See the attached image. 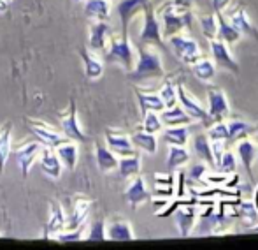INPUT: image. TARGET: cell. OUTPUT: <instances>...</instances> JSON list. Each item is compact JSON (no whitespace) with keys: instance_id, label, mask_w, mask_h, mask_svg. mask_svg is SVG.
Returning <instances> with one entry per match:
<instances>
[{"instance_id":"obj_9","label":"cell","mask_w":258,"mask_h":250,"mask_svg":"<svg viewBox=\"0 0 258 250\" xmlns=\"http://www.w3.org/2000/svg\"><path fill=\"white\" fill-rule=\"evenodd\" d=\"M27 125H28V129H30V132L35 136V139L41 144H44V146L56 148V146H60V144L71 141L67 136H63V132L53 129L51 125L44 124V122H41V120H27Z\"/></svg>"},{"instance_id":"obj_30","label":"cell","mask_w":258,"mask_h":250,"mask_svg":"<svg viewBox=\"0 0 258 250\" xmlns=\"http://www.w3.org/2000/svg\"><path fill=\"white\" fill-rule=\"evenodd\" d=\"M191 69V74L199 79V81H204V83H211L214 78H216V64L213 62V59H207L206 55H202L197 62H194L190 65Z\"/></svg>"},{"instance_id":"obj_25","label":"cell","mask_w":258,"mask_h":250,"mask_svg":"<svg viewBox=\"0 0 258 250\" xmlns=\"http://www.w3.org/2000/svg\"><path fill=\"white\" fill-rule=\"evenodd\" d=\"M136 97H137V103H139V110H141V115L148 113V111H160L165 110L163 106V101L160 99L158 92H150V90H144V88H136Z\"/></svg>"},{"instance_id":"obj_50","label":"cell","mask_w":258,"mask_h":250,"mask_svg":"<svg viewBox=\"0 0 258 250\" xmlns=\"http://www.w3.org/2000/svg\"><path fill=\"white\" fill-rule=\"evenodd\" d=\"M170 2H172L174 6H177V7H184V9H191V7L195 6V2H197V0H170Z\"/></svg>"},{"instance_id":"obj_5","label":"cell","mask_w":258,"mask_h":250,"mask_svg":"<svg viewBox=\"0 0 258 250\" xmlns=\"http://www.w3.org/2000/svg\"><path fill=\"white\" fill-rule=\"evenodd\" d=\"M167 41H169V46L172 48L174 55L186 65L197 62V60L204 55V52H202L197 39L188 35L186 32H179V34L170 35V37H167Z\"/></svg>"},{"instance_id":"obj_13","label":"cell","mask_w":258,"mask_h":250,"mask_svg":"<svg viewBox=\"0 0 258 250\" xmlns=\"http://www.w3.org/2000/svg\"><path fill=\"white\" fill-rule=\"evenodd\" d=\"M105 240L109 241H132L136 240L132 224L123 217H112L105 220Z\"/></svg>"},{"instance_id":"obj_10","label":"cell","mask_w":258,"mask_h":250,"mask_svg":"<svg viewBox=\"0 0 258 250\" xmlns=\"http://www.w3.org/2000/svg\"><path fill=\"white\" fill-rule=\"evenodd\" d=\"M209 53L213 62L216 64V67L228 71L232 74H237L239 72V64L234 59V55L230 53V46L225 44L220 39H211L209 41Z\"/></svg>"},{"instance_id":"obj_42","label":"cell","mask_w":258,"mask_h":250,"mask_svg":"<svg viewBox=\"0 0 258 250\" xmlns=\"http://www.w3.org/2000/svg\"><path fill=\"white\" fill-rule=\"evenodd\" d=\"M85 231H86V224L76 227V229H63L60 233H56L53 236L54 241H60V243H76V241L85 240Z\"/></svg>"},{"instance_id":"obj_29","label":"cell","mask_w":258,"mask_h":250,"mask_svg":"<svg viewBox=\"0 0 258 250\" xmlns=\"http://www.w3.org/2000/svg\"><path fill=\"white\" fill-rule=\"evenodd\" d=\"M160 120H162L163 127H174V125H191L194 120L186 115V111L179 106V103L172 108H165L160 111Z\"/></svg>"},{"instance_id":"obj_53","label":"cell","mask_w":258,"mask_h":250,"mask_svg":"<svg viewBox=\"0 0 258 250\" xmlns=\"http://www.w3.org/2000/svg\"><path fill=\"white\" fill-rule=\"evenodd\" d=\"M0 236H4V233H0Z\"/></svg>"},{"instance_id":"obj_52","label":"cell","mask_w":258,"mask_h":250,"mask_svg":"<svg viewBox=\"0 0 258 250\" xmlns=\"http://www.w3.org/2000/svg\"><path fill=\"white\" fill-rule=\"evenodd\" d=\"M255 143H256V161H258V129L255 132Z\"/></svg>"},{"instance_id":"obj_2","label":"cell","mask_w":258,"mask_h":250,"mask_svg":"<svg viewBox=\"0 0 258 250\" xmlns=\"http://www.w3.org/2000/svg\"><path fill=\"white\" fill-rule=\"evenodd\" d=\"M155 13L160 20L162 25V35L163 37H170L174 34H179V32H186L191 28L194 23V11L184 9V7L174 6L170 0L163 2L160 7H155Z\"/></svg>"},{"instance_id":"obj_49","label":"cell","mask_w":258,"mask_h":250,"mask_svg":"<svg viewBox=\"0 0 258 250\" xmlns=\"http://www.w3.org/2000/svg\"><path fill=\"white\" fill-rule=\"evenodd\" d=\"M211 2V9H213V13H225V11L230 7L232 0H209Z\"/></svg>"},{"instance_id":"obj_18","label":"cell","mask_w":258,"mask_h":250,"mask_svg":"<svg viewBox=\"0 0 258 250\" xmlns=\"http://www.w3.org/2000/svg\"><path fill=\"white\" fill-rule=\"evenodd\" d=\"M41 146L42 144L39 143V141H28V143H23L21 146H18L16 150H13L14 155H16L18 164H20V168H21V175H23L25 178L28 176V171H30L32 164L37 161Z\"/></svg>"},{"instance_id":"obj_24","label":"cell","mask_w":258,"mask_h":250,"mask_svg":"<svg viewBox=\"0 0 258 250\" xmlns=\"http://www.w3.org/2000/svg\"><path fill=\"white\" fill-rule=\"evenodd\" d=\"M235 220H239L248 229L255 227L258 224V208L255 203L237 197V201H235Z\"/></svg>"},{"instance_id":"obj_16","label":"cell","mask_w":258,"mask_h":250,"mask_svg":"<svg viewBox=\"0 0 258 250\" xmlns=\"http://www.w3.org/2000/svg\"><path fill=\"white\" fill-rule=\"evenodd\" d=\"M111 39V27L107 21H93L90 25L88 35V49L93 53H104L107 48V42Z\"/></svg>"},{"instance_id":"obj_48","label":"cell","mask_w":258,"mask_h":250,"mask_svg":"<svg viewBox=\"0 0 258 250\" xmlns=\"http://www.w3.org/2000/svg\"><path fill=\"white\" fill-rule=\"evenodd\" d=\"M153 180H155L156 185H172L174 187L176 176H174V175H162V173H155Z\"/></svg>"},{"instance_id":"obj_6","label":"cell","mask_w":258,"mask_h":250,"mask_svg":"<svg viewBox=\"0 0 258 250\" xmlns=\"http://www.w3.org/2000/svg\"><path fill=\"white\" fill-rule=\"evenodd\" d=\"M143 28L139 34V42L143 44H153L156 48H163V35H162V25L155 13V6H148L143 13Z\"/></svg>"},{"instance_id":"obj_39","label":"cell","mask_w":258,"mask_h":250,"mask_svg":"<svg viewBox=\"0 0 258 250\" xmlns=\"http://www.w3.org/2000/svg\"><path fill=\"white\" fill-rule=\"evenodd\" d=\"M158 95L163 101V106L172 108L177 104V85L170 78H165L158 88Z\"/></svg>"},{"instance_id":"obj_1","label":"cell","mask_w":258,"mask_h":250,"mask_svg":"<svg viewBox=\"0 0 258 250\" xmlns=\"http://www.w3.org/2000/svg\"><path fill=\"white\" fill-rule=\"evenodd\" d=\"M137 60L134 69L130 71L128 78L132 81H148V79H162L165 78V67L160 49L153 44H143L139 42L136 48Z\"/></svg>"},{"instance_id":"obj_38","label":"cell","mask_w":258,"mask_h":250,"mask_svg":"<svg viewBox=\"0 0 258 250\" xmlns=\"http://www.w3.org/2000/svg\"><path fill=\"white\" fill-rule=\"evenodd\" d=\"M191 154L186 146H176V144H169V157H167V168L170 171L183 168L190 162Z\"/></svg>"},{"instance_id":"obj_20","label":"cell","mask_w":258,"mask_h":250,"mask_svg":"<svg viewBox=\"0 0 258 250\" xmlns=\"http://www.w3.org/2000/svg\"><path fill=\"white\" fill-rule=\"evenodd\" d=\"M37 161H39V164H41V169L49 178L58 180L61 176V168H63V166H61L60 159H58V155H56V150H54L53 146H44V144H42L41 152H39V155H37Z\"/></svg>"},{"instance_id":"obj_17","label":"cell","mask_w":258,"mask_h":250,"mask_svg":"<svg viewBox=\"0 0 258 250\" xmlns=\"http://www.w3.org/2000/svg\"><path fill=\"white\" fill-rule=\"evenodd\" d=\"M227 20L230 21L232 25H234L235 28H237L239 32H241L242 35H249V37H255L258 39V32H256V27L253 25V20L251 16L248 14V11H246V7L242 6V4H239V6H235L234 9L228 13Z\"/></svg>"},{"instance_id":"obj_27","label":"cell","mask_w":258,"mask_h":250,"mask_svg":"<svg viewBox=\"0 0 258 250\" xmlns=\"http://www.w3.org/2000/svg\"><path fill=\"white\" fill-rule=\"evenodd\" d=\"M242 37H244V35H242L241 32H239L237 28H235L234 25L227 20V16H225L223 13H218V35H216V39L223 41L225 44H228V46H234V44H237Z\"/></svg>"},{"instance_id":"obj_26","label":"cell","mask_w":258,"mask_h":250,"mask_svg":"<svg viewBox=\"0 0 258 250\" xmlns=\"http://www.w3.org/2000/svg\"><path fill=\"white\" fill-rule=\"evenodd\" d=\"M111 0H85V16L92 21H107L111 16Z\"/></svg>"},{"instance_id":"obj_12","label":"cell","mask_w":258,"mask_h":250,"mask_svg":"<svg viewBox=\"0 0 258 250\" xmlns=\"http://www.w3.org/2000/svg\"><path fill=\"white\" fill-rule=\"evenodd\" d=\"M60 124H61V132H63V136H67L71 141H76V143L86 141V134L81 127V122H79L78 106H76L74 101H71V104H69L67 113L61 115Z\"/></svg>"},{"instance_id":"obj_37","label":"cell","mask_w":258,"mask_h":250,"mask_svg":"<svg viewBox=\"0 0 258 250\" xmlns=\"http://www.w3.org/2000/svg\"><path fill=\"white\" fill-rule=\"evenodd\" d=\"M130 139H132L136 150H143L150 155H155L156 150H158V137H156V134L144 132V130L141 129V130H136V132L130 136Z\"/></svg>"},{"instance_id":"obj_44","label":"cell","mask_w":258,"mask_h":250,"mask_svg":"<svg viewBox=\"0 0 258 250\" xmlns=\"http://www.w3.org/2000/svg\"><path fill=\"white\" fill-rule=\"evenodd\" d=\"M206 136L211 141H228V129H227V122L220 120V122H213L211 125L206 127Z\"/></svg>"},{"instance_id":"obj_11","label":"cell","mask_w":258,"mask_h":250,"mask_svg":"<svg viewBox=\"0 0 258 250\" xmlns=\"http://www.w3.org/2000/svg\"><path fill=\"white\" fill-rule=\"evenodd\" d=\"M151 0H119L116 4V13L121 23V34L128 35V25L137 14H143L148 6H151Z\"/></svg>"},{"instance_id":"obj_34","label":"cell","mask_w":258,"mask_h":250,"mask_svg":"<svg viewBox=\"0 0 258 250\" xmlns=\"http://www.w3.org/2000/svg\"><path fill=\"white\" fill-rule=\"evenodd\" d=\"M95 159H97V166L102 173H112L118 168V155H114L111 150L107 148V144H95Z\"/></svg>"},{"instance_id":"obj_45","label":"cell","mask_w":258,"mask_h":250,"mask_svg":"<svg viewBox=\"0 0 258 250\" xmlns=\"http://www.w3.org/2000/svg\"><path fill=\"white\" fill-rule=\"evenodd\" d=\"M141 129L144 132H150V134H160L163 129V124L160 120V113L156 111H148V113L143 115V127Z\"/></svg>"},{"instance_id":"obj_22","label":"cell","mask_w":258,"mask_h":250,"mask_svg":"<svg viewBox=\"0 0 258 250\" xmlns=\"http://www.w3.org/2000/svg\"><path fill=\"white\" fill-rule=\"evenodd\" d=\"M65 224H67V215H65L61 205L58 201H51V206H49V219H48V224H46L42 238H44V240H53L54 234L65 229Z\"/></svg>"},{"instance_id":"obj_54","label":"cell","mask_w":258,"mask_h":250,"mask_svg":"<svg viewBox=\"0 0 258 250\" xmlns=\"http://www.w3.org/2000/svg\"><path fill=\"white\" fill-rule=\"evenodd\" d=\"M74 2H79V0H74Z\"/></svg>"},{"instance_id":"obj_23","label":"cell","mask_w":258,"mask_h":250,"mask_svg":"<svg viewBox=\"0 0 258 250\" xmlns=\"http://www.w3.org/2000/svg\"><path fill=\"white\" fill-rule=\"evenodd\" d=\"M90 208H92V201L85 195H78L74 199V206H72L71 215L67 217V224L65 229H76V227L86 224V219L90 215Z\"/></svg>"},{"instance_id":"obj_40","label":"cell","mask_w":258,"mask_h":250,"mask_svg":"<svg viewBox=\"0 0 258 250\" xmlns=\"http://www.w3.org/2000/svg\"><path fill=\"white\" fill-rule=\"evenodd\" d=\"M199 25L207 41L216 39L218 35V14L216 13H204L199 16Z\"/></svg>"},{"instance_id":"obj_43","label":"cell","mask_w":258,"mask_h":250,"mask_svg":"<svg viewBox=\"0 0 258 250\" xmlns=\"http://www.w3.org/2000/svg\"><path fill=\"white\" fill-rule=\"evenodd\" d=\"M207 173H209V166H207L206 162H202V161H197V162H194V164L190 166L186 176H188V180H190V183H199V185L204 187Z\"/></svg>"},{"instance_id":"obj_8","label":"cell","mask_w":258,"mask_h":250,"mask_svg":"<svg viewBox=\"0 0 258 250\" xmlns=\"http://www.w3.org/2000/svg\"><path fill=\"white\" fill-rule=\"evenodd\" d=\"M207 115H209V125L230 117V103L221 88L216 86L207 88Z\"/></svg>"},{"instance_id":"obj_31","label":"cell","mask_w":258,"mask_h":250,"mask_svg":"<svg viewBox=\"0 0 258 250\" xmlns=\"http://www.w3.org/2000/svg\"><path fill=\"white\" fill-rule=\"evenodd\" d=\"M79 55H81V60L85 64V74L88 79H99L100 76L104 74V62L95 55L93 52L86 48L79 49Z\"/></svg>"},{"instance_id":"obj_35","label":"cell","mask_w":258,"mask_h":250,"mask_svg":"<svg viewBox=\"0 0 258 250\" xmlns=\"http://www.w3.org/2000/svg\"><path fill=\"white\" fill-rule=\"evenodd\" d=\"M141 168H143V162L137 154L125 155V157H118V173L121 178L130 180L136 175H141Z\"/></svg>"},{"instance_id":"obj_32","label":"cell","mask_w":258,"mask_h":250,"mask_svg":"<svg viewBox=\"0 0 258 250\" xmlns=\"http://www.w3.org/2000/svg\"><path fill=\"white\" fill-rule=\"evenodd\" d=\"M56 150V155L60 159L61 166L71 171H74L76 166H78V161H79V146L76 141H67V143L60 144V146L54 148Z\"/></svg>"},{"instance_id":"obj_41","label":"cell","mask_w":258,"mask_h":250,"mask_svg":"<svg viewBox=\"0 0 258 250\" xmlns=\"http://www.w3.org/2000/svg\"><path fill=\"white\" fill-rule=\"evenodd\" d=\"M216 169H220L221 173H227V175H234L237 171V155L234 154L230 146L225 148L223 155L216 164Z\"/></svg>"},{"instance_id":"obj_46","label":"cell","mask_w":258,"mask_h":250,"mask_svg":"<svg viewBox=\"0 0 258 250\" xmlns=\"http://www.w3.org/2000/svg\"><path fill=\"white\" fill-rule=\"evenodd\" d=\"M86 241H105V219H95L85 234Z\"/></svg>"},{"instance_id":"obj_14","label":"cell","mask_w":258,"mask_h":250,"mask_svg":"<svg viewBox=\"0 0 258 250\" xmlns=\"http://www.w3.org/2000/svg\"><path fill=\"white\" fill-rule=\"evenodd\" d=\"M105 144H107L109 150H111L114 155H118V157L137 154L130 136L125 132H121V130H116V129L105 130Z\"/></svg>"},{"instance_id":"obj_19","label":"cell","mask_w":258,"mask_h":250,"mask_svg":"<svg viewBox=\"0 0 258 250\" xmlns=\"http://www.w3.org/2000/svg\"><path fill=\"white\" fill-rule=\"evenodd\" d=\"M235 155L237 161H241V164L244 166V169L248 171L249 178H255L253 173V164L256 162V143L251 137H244V139L235 143Z\"/></svg>"},{"instance_id":"obj_3","label":"cell","mask_w":258,"mask_h":250,"mask_svg":"<svg viewBox=\"0 0 258 250\" xmlns=\"http://www.w3.org/2000/svg\"><path fill=\"white\" fill-rule=\"evenodd\" d=\"M104 60L121 65L126 72L132 71L137 60V52L130 42L128 35H111L104 52Z\"/></svg>"},{"instance_id":"obj_51","label":"cell","mask_w":258,"mask_h":250,"mask_svg":"<svg viewBox=\"0 0 258 250\" xmlns=\"http://www.w3.org/2000/svg\"><path fill=\"white\" fill-rule=\"evenodd\" d=\"M9 9V0H0V13H6Z\"/></svg>"},{"instance_id":"obj_33","label":"cell","mask_w":258,"mask_h":250,"mask_svg":"<svg viewBox=\"0 0 258 250\" xmlns=\"http://www.w3.org/2000/svg\"><path fill=\"white\" fill-rule=\"evenodd\" d=\"M163 130V141L167 144H176V146H186L191 136L190 125H174L165 127Z\"/></svg>"},{"instance_id":"obj_36","label":"cell","mask_w":258,"mask_h":250,"mask_svg":"<svg viewBox=\"0 0 258 250\" xmlns=\"http://www.w3.org/2000/svg\"><path fill=\"white\" fill-rule=\"evenodd\" d=\"M11 154H13V124L7 122L0 129V173L6 169Z\"/></svg>"},{"instance_id":"obj_28","label":"cell","mask_w":258,"mask_h":250,"mask_svg":"<svg viewBox=\"0 0 258 250\" xmlns=\"http://www.w3.org/2000/svg\"><path fill=\"white\" fill-rule=\"evenodd\" d=\"M191 146H194V155L199 161L206 162L207 166L214 168V159L213 150H211V139L206 136V132H197L191 139Z\"/></svg>"},{"instance_id":"obj_15","label":"cell","mask_w":258,"mask_h":250,"mask_svg":"<svg viewBox=\"0 0 258 250\" xmlns=\"http://www.w3.org/2000/svg\"><path fill=\"white\" fill-rule=\"evenodd\" d=\"M125 199L132 208H139L141 205L148 203L151 199V192L146 187V180L141 175H136L130 178V183L125 188Z\"/></svg>"},{"instance_id":"obj_7","label":"cell","mask_w":258,"mask_h":250,"mask_svg":"<svg viewBox=\"0 0 258 250\" xmlns=\"http://www.w3.org/2000/svg\"><path fill=\"white\" fill-rule=\"evenodd\" d=\"M177 103L179 106L186 111V115L194 122H201L202 125H209V115L207 110L199 103V99L195 95H191L186 88H184L183 83H177Z\"/></svg>"},{"instance_id":"obj_4","label":"cell","mask_w":258,"mask_h":250,"mask_svg":"<svg viewBox=\"0 0 258 250\" xmlns=\"http://www.w3.org/2000/svg\"><path fill=\"white\" fill-rule=\"evenodd\" d=\"M191 197H181L179 205L174 208L172 215L176 220L177 231H179V236L188 238L194 233L195 222H197V215H199V197L194 194H190Z\"/></svg>"},{"instance_id":"obj_21","label":"cell","mask_w":258,"mask_h":250,"mask_svg":"<svg viewBox=\"0 0 258 250\" xmlns=\"http://www.w3.org/2000/svg\"><path fill=\"white\" fill-rule=\"evenodd\" d=\"M227 122V129H228V141L227 144H235L237 141L244 139V137H249L256 132L258 125H251L248 122H244L242 118L239 117H230V118H225Z\"/></svg>"},{"instance_id":"obj_55","label":"cell","mask_w":258,"mask_h":250,"mask_svg":"<svg viewBox=\"0 0 258 250\" xmlns=\"http://www.w3.org/2000/svg\"><path fill=\"white\" fill-rule=\"evenodd\" d=\"M111 2H112V0H111Z\"/></svg>"},{"instance_id":"obj_47","label":"cell","mask_w":258,"mask_h":250,"mask_svg":"<svg viewBox=\"0 0 258 250\" xmlns=\"http://www.w3.org/2000/svg\"><path fill=\"white\" fill-rule=\"evenodd\" d=\"M151 192V197H163V199H172L176 195V188L172 185H156L153 187Z\"/></svg>"}]
</instances>
